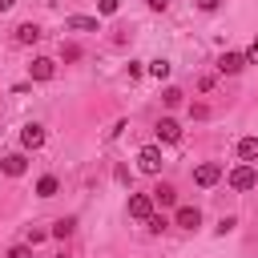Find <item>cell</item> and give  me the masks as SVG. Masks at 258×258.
<instances>
[{"label":"cell","mask_w":258,"mask_h":258,"mask_svg":"<svg viewBox=\"0 0 258 258\" xmlns=\"http://www.w3.org/2000/svg\"><path fill=\"white\" fill-rule=\"evenodd\" d=\"M254 185H258V173H254V165H238V169H230V189L246 194V189H254Z\"/></svg>","instance_id":"6da1fadb"},{"label":"cell","mask_w":258,"mask_h":258,"mask_svg":"<svg viewBox=\"0 0 258 258\" xmlns=\"http://www.w3.org/2000/svg\"><path fill=\"white\" fill-rule=\"evenodd\" d=\"M194 181H198L202 189H210V185H218V181H222V165H218V161H202V165L194 169Z\"/></svg>","instance_id":"7a4b0ae2"},{"label":"cell","mask_w":258,"mask_h":258,"mask_svg":"<svg viewBox=\"0 0 258 258\" xmlns=\"http://www.w3.org/2000/svg\"><path fill=\"white\" fill-rule=\"evenodd\" d=\"M129 218L149 222L153 218V194H129Z\"/></svg>","instance_id":"3957f363"},{"label":"cell","mask_w":258,"mask_h":258,"mask_svg":"<svg viewBox=\"0 0 258 258\" xmlns=\"http://www.w3.org/2000/svg\"><path fill=\"white\" fill-rule=\"evenodd\" d=\"M137 169H141V173H161V149H157V145H145V149L137 153Z\"/></svg>","instance_id":"277c9868"},{"label":"cell","mask_w":258,"mask_h":258,"mask_svg":"<svg viewBox=\"0 0 258 258\" xmlns=\"http://www.w3.org/2000/svg\"><path fill=\"white\" fill-rule=\"evenodd\" d=\"M246 69V52H222L218 56V73L222 77H234V73H242Z\"/></svg>","instance_id":"5b68a950"},{"label":"cell","mask_w":258,"mask_h":258,"mask_svg":"<svg viewBox=\"0 0 258 258\" xmlns=\"http://www.w3.org/2000/svg\"><path fill=\"white\" fill-rule=\"evenodd\" d=\"M157 141H165V145L181 141V125H177L173 117H161V121H157Z\"/></svg>","instance_id":"8992f818"},{"label":"cell","mask_w":258,"mask_h":258,"mask_svg":"<svg viewBox=\"0 0 258 258\" xmlns=\"http://www.w3.org/2000/svg\"><path fill=\"white\" fill-rule=\"evenodd\" d=\"M52 73H56V64H52L48 56H36V60L28 64V77H32V81H52Z\"/></svg>","instance_id":"52a82bcc"},{"label":"cell","mask_w":258,"mask_h":258,"mask_svg":"<svg viewBox=\"0 0 258 258\" xmlns=\"http://www.w3.org/2000/svg\"><path fill=\"white\" fill-rule=\"evenodd\" d=\"M0 169H4L8 177H20V173L28 169V157H24V153H8V157H0Z\"/></svg>","instance_id":"ba28073f"},{"label":"cell","mask_w":258,"mask_h":258,"mask_svg":"<svg viewBox=\"0 0 258 258\" xmlns=\"http://www.w3.org/2000/svg\"><path fill=\"white\" fill-rule=\"evenodd\" d=\"M20 145H24V149H40V145H44V129H40V125H24V129H20Z\"/></svg>","instance_id":"9c48e42d"},{"label":"cell","mask_w":258,"mask_h":258,"mask_svg":"<svg viewBox=\"0 0 258 258\" xmlns=\"http://www.w3.org/2000/svg\"><path fill=\"white\" fill-rule=\"evenodd\" d=\"M177 226H181V230H198V226H202V210H198V206H181V210H177Z\"/></svg>","instance_id":"30bf717a"},{"label":"cell","mask_w":258,"mask_h":258,"mask_svg":"<svg viewBox=\"0 0 258 258\" xmlns=\"http://www.w3.org/2000/svg\"><path fill=\"white\" fill-rule=\"evenodd\" d=\"M44 32H40V24H32V20H24L20 28H16V44H36Z\"/></svg>","instance_id":"8fae6325"},{"label":"cell","mask_w":258,"mask_h":258,"mask_svg":"<svg viewBox=\"0 0 258 258\" xmlns=\"http://www.w3.org/2000/svg\"><path fill=\"white\" fill-rule=\"evenodd\" d=\"M64 28H77V32H97V16H64Z\"/></svg>","instance_id":"7c38bea8"},{"label":"cell","mask_w":258,"mask_h":258,"mask_svg":"<svg viewBox=\"0 0 258 258\" xmlns=\"http://www.w3.org/2000/svg\"><path fill=\"white\" fill-rule=\"evenodd\" d=\"M153 202H157V206H173V202H177V189H173L169 181H157V189H153Z\"/></svg>","instance_id":"4fadbf2b"},{"label":"cell","mask_w":258,"mask_h":258,"mask_svg":"<svg viewBox=\"0 0 258 258\" xmlns=\"http://www.w3.org/2000/svg\"><path fill=\"white\" fill-rule=\"evenodd\" d=\"M73 230H77V218H56V222H52V230H48V234H52V238H60V242H64V238H69V234H73Z\"/></svg>","instance_id":"5bb4252c"},{"label":"cell","mask_w":258,"mask_h":258,"mask_svg":"<svg viewBox=\"0 0 258 258\" xmlns=\"http://www.w3.org/2000/svg\"><path fill=\"white\" fill-rule=\"evenodd\" d=\"M238 157H242V161H254V157H258V137H242V141H238Z\"/></svg>","instance_id":"9a60e30c"},{"label":"cell","mask_w":258,"mask_h":258,"mask_svg":"<svg viewBox=\"0 0 258 258\" xmlns=\"http://www.w3.org/2000/svg\"><path fill=\"white\" fill-rule=\"evenodd\" d=\"M169 69H173V64H169V60H161V56H157V60H149V77H157V81H165V77H169Z\"/></svg>","instance_id":"2e32d148"},{"label":"cell","mask_w":258,"mask_h":258,"mask_svg":"<svg viewBox=\"0 0 258 258\" xmlns=\"http://www.w3.org/2000/svg\"><path fill=\"white\" fill-rule=\"evenodd\" d=\"M52 194H56V177L48 173V177H40V181H36V198H52Z\"/></svg>","instance_id":"e0dca14e"},{"label":"cell","mask_w":258,"mask_h":258,"mask_svg":"<svg viewBox=\"0 0 258 258\" xmlns=\"http://www.w3.org/2000/svg\"><path fill=\"white\" fill-rule=\"evenodd\" d=\"M181 97H185V93H181V89H173V85L161 93V101H165V105H181Z\"/></svg>","instance_id":"ac0fdd59"},{"label":"cell","mask_w":258,"mask_h":258,"mask_svg":"<svg viewBox=\"0 0 258 258\" xmlns=\"http://www.w3.org/2000/svg\"><path fill=\"white\" fill-rule=\"evenodd\" d=\"M189 117H194V121H206V117H210V105H202V101L189 105Z\"/></svg>","instance_id":"d6986e66"},{"label":"cell","mask_w":258,"mask_h":258,"mask_svg":"<svg viewBox=\"0 0 258 258\" xmlns=\"http://www.w3.org/2000/svg\"><path fill=\"white\" fill-rule=\"evenodd\" d=\"M44 238H48V230H40V226H32V230H28V246H40Z\"/></svg>","instance_id":"ffe728a7"},{"label":"cell","mask_w":258,"mask_h":258,"mask_svg":"<svg viewBox=\"0 0 258 258\" xmlns=\"http://www.w3.org/2000/svg\"><path fill=\"white\" fill-rule=\"evenodd\" d=\"M4 258H32V246H28V242H24V246H12Z\"/></svg>","instance_id":"44dd1931"},{"label":"cell","mask_w":258,"mask_h":258,"mask_svg":"<svg viewBox=\"0 0 258 258\" xmlns=\"http://www.w3.org/2000/svg\"><path fill=\"white\" fill-rule=\"evenodd\" d=\"M60 56H64V60H81V48H77V44H60Z\"/></svg>","instance_id":"7402d4cb"},{"label":"cell","mask_w":258,"mask_h":258,"mask_svg":"<svg viewBox=\"0 0 258 258\" xmlns=\"http://www.w3.org/2000/svg\"><path fill=\"white\" fill-rule=\"evenodd\" d=\"M97 8H101V16H113V12H117V8H121V0H101V4H97Z\"/></svg>","instance_id":"603a6c76"},{"label":"cell","mask_w":258,"mask_h":258,"mask_svg":"<svg viewBox=\"0 0 258 258\" xmlns=\"http://www.w3.org/2000/svg\"><path fill=\"white\" fill-rule=\"evenodd\" d=\"M234 226H238V218H222V222H218V226H214V230H218V234H230V230H234Z\"/></svg>","instance_id":"cb8c5ba5"},{"label":"cell","mask_w":258,"mask_h":258,"mask_svg":"<svg viewBox=\"0 0 258 258\" xmlns=\"http://www.w3.org/2000/svg\"><path fill=\"white\" fill-rule=\"evenodd\" d=\"M246 64H258V36H254L250 48H246Z\"/></svg>","instance_id":"d4e9b609"},{"label":"cell","mask_w":258,"mask_h":258,"mask_svg":"<svg viewBox=\"0 0 258 258\" xmlns=\"http://www.w3.org/2000/svg\"><path fill=\"white\" fill-rule=\"evenodd\" d=\"M198 89H202V93H210V89H214V77H210V73H206V77H198Z\"/></svg>","instance_id":"484cf974"},{"label":"cell","mask_w":258,"mask_h":258,"mask_svg":"<svg viewBox=\"0 0 258 258\" xmlns=\"http://www.w3.org/2000/svg\"><path fill=\"white\" fill-rule=\"evenodd\" d=\"M145 226H149V230H153V234H157V230H165V218H157V214H153V218H149V222H145Z\"/></svg>","instance_id":"4316f807"},{"label":"cell","mask_w":258,"mask_h":258,"mask_svg":"<svg viewBox=\"0 0 258 258\" xmlns=\"http://www.w3.org/2000/svg\"><path fill=\"white\" fill-rule=\"evenodd\" d=\"M218 4H222V0H198V8H202V12H214Z\"/></svg>","instance_id":"83f0119b"},{"label":"cell","mask_w":258,"mask_h":258,"mask_svg":"<svg viewBox=\"0 0 258 258\" xmlns=\"http://www.w3.org/2000/svg\"><path fill=\"white\" fill-rule=\"evenodd\" d=\"M149 8L153 12H165V0H149Z\"/></svg>","instance_id":"f1b7e54d"},{"label":"cell","mask_w":258,"mask_h":258,"mask_svg":"<svg viewBox=\"0 0 258 258\" xmlns=\"http://www.w3.org/2000/svg\"><path fill=\"white\" fill-rule=\"evenodd\" d=\"M12 4H16V0H0V12H8V8H12Z\"/></svg>","instance_id":"f546056e"},{"label":"cell","mask_w":258,"mask_h":258,"mask_svg":"<svg viewBox=\"0 0 258 258\" xmlns=\"http://www.w3.org/2000/svg\"><path fill=\"white\" fill-rule=\"evenodd\" d=\"M60 258H64V254H60Z\"/></svg>","instance_id":"4dcf8cb0"}]
</instances>
